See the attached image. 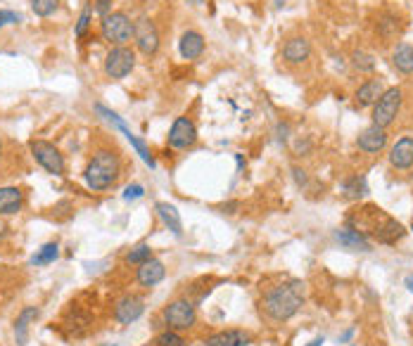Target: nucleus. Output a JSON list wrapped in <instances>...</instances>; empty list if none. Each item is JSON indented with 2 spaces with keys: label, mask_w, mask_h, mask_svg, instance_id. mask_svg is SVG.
<instances>
[{
  "label": "nucleus",
  "mask_w": 413,
  "mask_h": 346,
  "mask_svg": "<svg viewBox=\"0 0 413 346\" xmlns=\"http://www.w3.org/2000/svg\"><path fill=\"white\" fill-rule=\"evenodd\" d=\"M302 306H304V285L300 280H290L283 282V285L271 287V290L264 292L259 302L264 318H268L271 322H288L290 318H295L300 313Z\"/></svg>",
  "instance_id": "obj_1"
},
{
  "label": "nucleus",
  "mask_w": 413,
  "mask_h": 346,
  "mask_svg": "<svg viewBox=\"0 0 413 346\" xmlns=\"http://www.w3.org/2000/svg\"><path fill=\"white\" fill-rule=\"evenodd\" d=\"M349 226L357 228L366 238L382 242V245H394L406 235L404 226L378 206H366V209H361V213L349 216Z\"/></svg>",
  "instance_id": "obj_2"
},
{
  "label": "nucleus",
  "mask_w": 413,
  "mask_h": 346,
  "mask_svg": "<svg viewBox=\"0 0 413 346\" xmlns=\"http://www.w3.org/2000/svg\"><path fill=\"white\" fill-rule=\"evenodd\" d=\"M124 164L122 157L117 152H112L110 147H100L90 154L88 164L83 169V178H86V186L95 192H105V190L114 188L122 178Z\"/></svg>",
  "instance_id": "obj_3"
},
{
  "label": "nucleus",
  "mask_w": 413,
  "mask_h": 346,
  "mask_svg": "<svg viewBox=\"0 0 413 346\" xmlns=\"http://www.w3.org/2000/svg\"><path fill=\"white\" fill-rule=\"evenodd\" d=\"M162 320L166 325V330L174 332H191L197 325V308L191 299H174L169 302L162 311Z\"/></svg>",
  "instance_id": "obj_4"
},
{
  "label": "nucleus",
  "mask_w": 413,
  "mask_h": 346,
  "mask_svg": "<svg viewBox=\"0 0 413 346\" xmlns=\"http://www.w3.org/2000/svg\"><path fill=\"white\" fill-rule=\"evenodd\" d=\"M100 33L112 48L129 45L133 40V22H131V17L126 13H110L107 17H102Z\"/></svg>",
  "instance_id": "obj_5"
},
{
  "label": "nucleus",
  "mask_w": 413,
  "mask_h": 346,
  "mask_svg": "<svg viewBox=\"0 0 413 346\" xmlns=\"http://www.w3.org/2000/svg\"><path fill=\"white\" fill-rule=\"evenodd\" d=\"M29 149H31V157L36 159V164L43 166L48 173H53V176H65L67 173L65 157H62V152L53 145V142L36 140V138H33V140L29 142Z\"/></svg>",
  "instance_id": "obj_6"
},
{
  "label": "nucleus",
  "mask_w": 413,
  "mask_h": 346,
  "mask_svg": "<svg viewBox=\"0 0 413 346\" xmlns=\"http://www.w3.org/2000/svg\"><path fill=\"white\" fill-rule=\"evenodd\" d=\"M136 69V53L129 45H119L112 48L105 57V74L112 81H122Z\"/></svg>",
  "instance_id": "obj_7"
},
{
  "label": "nucleus",
  "mask_w": 413,
  "mask_h": 346,
  "mask_svg": "<svg viewBox=\"0 0 413 346\" xmlns=\"http://www.w3.org/2000/svg\"><path fill=\"white\" fill-rule=\"evenodd\" d=\"M401 109V88H387L373 105V124L387 129Z\"/></svg>",
  "instance_id": "obj_8"
},
{
  "label": "nucleus",
  "mask_w": 413,
  "mask_h": 346,
  "mask_svg": "<svg viewBox=\"0 0 413 346\" xmlns=\"http://www.w3.org/2000/svg\"><path fill=\"white\" fill-rule=\"evenodd\" d=\"M95 112L100 114L102 119H107V121H110V124L114 126V129H117V131H122V133H124L126 138H129V142L136 147V152L140 154V159L145 161V164L150 166V169H154V166H157V161H154L152 152H150V149H147V145H145V142H143L138 135H133V131H131L129 126L124 124V121H122V117H119V114H114L112 109H107V107H102V105H95Z\"/></svg>",
  "instance_id": "obj_9"
},
{
  "label": "nucleus",
  "mask_w": 413,
  "mask_h": 346,
  "mask_svg": "<svg viewBox=\"0 0 413 346\" xmlns=\"http://www.w3.org/2000/svg\"><path fill=\"white\" fill-rule=\"evenodd\" d=\"M133 43H136V48L140 50L143 55H147V57L157 55V50H159V31H157V26H154L152 19L140 17L138 22H133Z\"/></svg>",
  "instance_id": "obj_10"
},
{
  "label": "nucleus",
  "mask_w": 413,
  "mask_h": 346,
  "mask_svg": "<svg viewBox=\"0 0 413 346\" xmlns=\"http://www.w3.org/2000/svg\"><path fill=\"white\" fill-rule=\"evenodd\" d=\"M197 142V126L191 117H179L169 129V147L191 149Z\"/></svg>",
  "instance_id": "obj_11"
},
{
  "label": "nucleus",
  "mask_w": 413,
  "mask_h": 346,
  "mask_svg": "<svg viewBox=\"0 0 413 346\" xmlns=\"http://www.w3.org/2000/svg\"><path fill=\"white\" fill-rule=\"evenodd\" d=\"M145 313V299L140 294H124L117 304H114V320L119 325H131L140 315Z\"/></svg>",
  "instance_id": "obj_12"
},
{
  "label": "nucleus",
  "mask_w": 413,
  "mask_h": 346,
  "mask_svg": "<svg viewBox=\"0 0 413 346\" xmlns=\"http://www.w3.org/2000/svg\"><path fill=\"white\" fill-rule=\"evenodd\" d=\"M164 278H166L164 261H159V258H154V256L150 261L140 263L136 270V282L143 287V290H152V287H157Z\"/></svg>",
  "instance_id": "obj_13"
},
{
  "label": "nucleus",
  "mask_w": 413,
  "mask_h": 346,
  "mask_svg": "<svg viewBox=\"0 0 413 346\" xmlns=\"http://www.w3.org/2000/svg\"><path fill=\"white\" fill-rule=\"evenodd\" d=\"M252 339H254L252 332L231 327V330H221V332L209 334V337L202 342V346H250Z\"/></svg>",
  "instance_id": "obj_14"
},
{
  "label": "nucleus",
  "mask_w": 413,
  "mask_h": 346,
  "mask_svg": "<svg viewBox=\"0 0 413 346\" xmlns=\"http://www.w3.org/2000/svg\"><path fill=\"white\" fill-rule=\"evenodd\" d=\"M357 145L361 152H366V154H378L380 149H385L387 145V133H385V129H380V126H369V129H364L361 131V135H359V140H357Z\"/></svg>",
  "instance_id": "obj_15"
},
{
  "label": "nucleus",
  "mask_w": 413,
  "mask_h": 346,
  "mask_svg": "<svg viewBox=\"0 0 413 346\" xmlns=\"http://www.w3.org/2000/svg\"><path fill=\"white\" fill-rule=\"evenodd\" d=\"M24 190L17 186L0 188V216H13L24 209Z\"/></svg>",
  "instance_id": "obj_16"
},
{
  "label": "nucleus",
  "mask_w": 413,
  "mask_h": 346,
  "mask_svg": "<svg viewBox=\"0 0 413 346\" xmlns=\"http://www.w3.org/2000/svg\"><path fill=\"white\" fill-rule=\"evenodd\" d=\"M389 164L399 171H409L413 166V138H401L389 149Z\"/></svg>",
  "instance_id": "obj_17"
},
{
  "label": "nucleus",
  "mask_w": 413,
  "mask_h": 346,
  "mask_svg": "<svg viewBox=\"0 0 413 346\" xmlns=\"http://www.w3.org/2000/svg\"><path fill=\"white\" fill-rule=\"evenodd\" d=\"M335 240L349 252H371V240L366 238V235H361L359 230L352 226H344L340 230H335Z\"/></svg>",
  "instance_id": "obj_18"
},
{
  "label": "nucleus",
  "mask_w": 413,
  "mask_h": 346,
  "mask_svg": "<svg viewBox=\"0 0 413 346\" xmlns=\"http://www.w3.org/2000/svg\"><path fill=\"white\" fill-rule=\"evenodd\" d=\"M309 55H311V43L304 36L290 38L288 43L283 45V60L290 62V65H302V62L309 60Z\"/></svg>",
  "instance_id": "obj_19"
},
{
  "label": "nucleus",
  "mask_w": 413,
  "mask_h": 346,
  "mask_svg": "<svg viewBox=\"0 0 413 346\" xmlns=\"http://www.w3.org/2000/svg\"><path fill=\"white\" fill-rule=\"evenodd\" d=\"M38 315H41L38 306H24L19 311V315L15 318V339H17V344H19V346H26L29 327H31V322L38 320Z\"/></svg>",
  "instance_id": "obj_20"
},
{
  "label": "nucleus",
  "mask_w": 413,
  "mask_h": 346,
  "mask_svg": "<svg viewBox=\"0 0 413 346\" xmlns=\"http://www.w3.org/2000/svg\"><path fill=\"white\" fill-rule=\"evenodd\" d=\"M179 50L183 60H197L204 53V36L200 31H186L179 40Z\"/></svg>",
  "instance_id": "obj_21"
},
{
  "label": "nucleus",
  "mask_w": 413,
  "mask_h": 346,
  "mask_svg": "<svg viewBox=\"0 0 413 346\" xmlns=\"http://www.w3.org/2000/svg\"><path fill=\"white\" fill-rule=\"evenodd\" d=\"M154 211H157V216L162 218V223L176 235V238H183V221L179 216V209H176L174 204H169V201H157V204H154Z\"/></svg>",
  "instance_id": "obj_22"
},
{
  "label": "nucleus",
  "mask_w": 413,
  "mask_h": 346,
  "mask_svg": "<svg viewBox=\"0 0 413 346\" xmlns=\"http://www.w3.org/2000/svg\"><path fill=\"white\" fill-rule=\"evenodd\" d=\"M385 93V85H382L380 79H371L366 81L364 85L357 90V105L359 107H369V105H375L378 97Z\"/></svg>",
  "instance_id": "obj_23"
},
{
  "label": "nucleus",
  "mask_w": 413,
  "mask_h": 346,
  "mask_svg": "<svg viewBox=\"0 0 413 346\" xmlns=\"http://www.w3.org/2000/svg\"><path fill=\"white\" fill-rule=\"evenodd\" d=\"M392 65L401 74H413V45L399 43L392 53Z\"/></svg>",
  "instance_id": "obj_24"
},
{
  "label": "nucleus",
  "mask_w": 413,
  "mask_h": 346,
  "mask_svg": "<svg viewBox=\"0 0 413 346\" xmlns=\"http://www.w3.org/2000/svg\"><path fill=\"white\" fill-rule=\"evenodd\" d=\"M342 192L347 199H361L366 192H369V186H366L364 176H352L342 183Z\"/></svg>",
  "instance_id": "obj_25"
},
{
  "label": "nucleus",
  "mask_w": 413,
  "mask_h": 346,
  "mask_svg": "<svg viewBox=\"0 0 413 346\" xmlns=\"http://www.w3.org/2000/svg\"><path fill=\"white\" fill-rule=\"evenodd\" d=\"M57 256H60V245H57V242H48V245H43L41 249L31 256V266H48Z\"/></svg>",
  "instance_id": "obj_26"
},
{
  "label": "nucleus",
  "mask_w": 413,
  "mask_h": 346,
  "mask_svg": "<svg viewBox=\"0 0 413 346\" xmlns=\"http://www.w3.org/2000/svg\"><path fill=\"white\" fill-rule=\"evenodd\" d=\"M150 344L152 346H191V344H188V339L183 337L181 332H174V330L159 332Z\"/></svg>",
  "instance_id": "obj_27"
},
{
  "label": "nucleus",
  "mask_w": 413,
  "mask_h": 346,
  "mask_svg": "<svg viewBox=\"0 0 413 346\" xmlns=\"http://www.w3.org/2000/svg\"><path fill=\"white\" fill-rule=\"evenodd\" d=\"M150 258H152V247L145 245V242L133 247V249L126 254V263H131V266H140V263L150 261Z\"/></svg>",
  "instance_id": "obj_28"
},
{
  "label": "nucleus",
  "mask_w": 413,
  "mask_h": 346,
  "mask_svg": "<svg viewBox=\"0 0 413 346\" xmlns=\"http://www.w3.org/2000/svg\"><path fill=\"white\" fill-rule=\"evenodd\" d=\"M60 8V0H31V10L38 17H50L57 13Z\"/></svg>",
  "instance_id": "obj_29"
},
{
  "label": "nucleus",
  "mask_w": 413,
  "mask_h": 346,
  "mask_svg": "<svg viewBox=\"0 0 413 346\" xmlns=\"http://www.w3.org/2000/svg\"><path fill=\"white\" fill-rule=\"evenodd\" d=\"M90 15H93V5L88 3V5L83 8L81 17H79L76 28H74V36H76V38H83V36H86V31H88V26H90Z\"/></svg>",
  "instance_id": "obj_30"
},
{
  "label": "nucleus",
  "mask_w": 413,
  "mask_h": 346,
  "mask_svg": "<svg viewBox=\"0 0 413 346\" xmlns=\"http://www.w3.org/2000/svg\"><path fill=\"white\" fill-rule=\"evenodd\" d=\"M354 67H357L359 72H373V69H375V60L366 53H354Z\"/></svg>",
  "instance_id": "obj_31"
},
{
  "label": "nucleus",
  "mask_w": 413,
  "mask_h": 346,
  "mask_svg": "<svg viewBox=\"0 0 413 346\" xmlns=\"http://www.w3.org/2000/svg\"><path fill=\"white\" fill-rule=\"evenodd\" d=\"M143 195H145V188H143V186H138V183H133V186H129V188L124 190V199H126V201L140 199Z\"/></svg>",
  "instance_id": "obj_32"
},
{
  "label": "nucleus",
  "mask_w": 413,
  "mask_h": 346,
  "mask_svg": "<svg viewBox=\"0 0 413 346\" xmlns=\"http://www.w3.org/2000/svg\"><path fill=\"white\" fill-rule=\"evenodd\" d=\"M90 5H93V10L100 17H107V15L112 13V0H93Z\"/></svg>",
  "instance_id": "obj_33"
},
{
  "label": "nucleus",
  "mask_w": 413,
  "mask_h": 346,
  "mask_svg": "<svg viewBox=\"0 0 413 346\" xmlns=\"http://www.w3.org/2000/svg\"><path fill=\"white\" fill-rule=\"evenodd\" d=\"M17 22H22V15L10 13V10H0V28L5 24H17Z\"/></svg>",
  "instance_id": "obj_34"
},
{
  "label": "nucleus",
  "mask_w": 413,
  "mask_h": 346,
  "mask_svg": "<svg viewBox=\"0 0 413 346\" xmlns=\"http://www.w3.org/2000/svg\"><path fill=\"white\" fill-rule=\"evenodd\" d=\"M288 138H290V126L288 124H278V140L288 142Z\"/></svg>",
  "instance_id": "obj_35"
},
{
  "label": "nucleus",
  "mask_w": 413,
  "mask_h": 346,
  "mask_svg": "<svg viewBox=\"0 0 413 346\" xmlns=\"http://www.w3.org/2000/svg\"><path fill=\"white\" fill-rule=\"evenodd\" d=\"M292 173H295V181H297V186H304L307 183V171H302V169H292Z\"/></svg>",
  "instance_id": "obj_36"
},
{
  "label": "nucleus",
  "mask_w": 413,
  "mask_h": 346,
  "mask_svg": "<svg viewBox=\"0 0 413 346\" xmlns=\"http://www.w3.org/2000/svg\"><path fill=\"white\" fill-rule=\"evenodd\" d=\"M10 235V228H8V223L3 221V218H0V242H3L5 238H8Z\"/></svg>",
  "instance_id": "obj_37"
},
{
  "label": "nucleus",
  "mask_w": 413,
  "mask_h": 346,
  "mask_svg": "<svg viewBox=\"0 0 413 346\" xmlns=\"http://www.w3.org/2000/svg\"><path fill=\"white\" fill-rule=\"evenodd\" d=\"M238 206H240L238 201H228V204H223L221 209L226 211V213H235V209H238Z\"/></svg>",
  "instance_id": "obj_38"
},
{
  "label": "nucleus",
  "mask_w": 413,
  "mask_h": 346,
  "mask_svg": "<svg viewBox=\"0 0 413 346\" xmlns=\"http://www.w3.org/2000/svg\"><path fill=\"white\" fill-rule=\"evenodd\" d=\"M307 149H309V140H300V142H297V147H295V152L297 154H300V152H307Z\"/></svg>",
  "instance_id": "obj_39"
},
{
  "label": "nucleus",
  "mask_w": 413,
  "mask_h": 346,
  "mask_svg": "<svg viewBox=\"0 0 413 346\" xmlns=\"http://www.w3.org/2000/svg\"><path fill=\"white\" fill-rule=\"evenodd\" d=\"M404 285H406V290H409L413 294V275H409V278L404 280Z\"/></svg>",
  "instance_id": "obj_40"
},
{
  "label": "nucleus",
  "mask_w": 413,
  "mask_h": 346,
  "mask_svg": "<svg viewBox=\"0 0 413 346\" xmlns=\"http://www.w3.org/2000/svg\"><path fill=\"white\" fill-rule=\"evenodd\" d=\"M309 346H323V337H318V339H314V342H311V344H309Z\"/></svg>",
  "instance_id": "obj_41"
},
{
  "label": "nucleus",
  "mask_w": 413,
  "mask_h": 346,
  "mask_svg": "<svg viewBox=\"0 0 413 346\" xmlns=\"http://www.w3.org/2000/svg\"><path fill=\"white\" fill-rule=\"evenodd\" d=\"M3 154H5V142H3V135H0V159H3Z\"/></svg>",
  "instance_id": "obj_42"
},
{
  "label": "nucleus",
  "mask_w": 413,
  "mask_h": 346,
  "mask_svg": "<svg viewBox=\"0 0 413 346\" xmlns=\"http://www.w3.org/2000/svg\"><path fill=\"white\" fill-rule=\"evenodd\" d=\"M188 3H193V5H202L204 0H188Z\"/></svg>",
  "instance_id": "obj_43"
}]
</instances>
